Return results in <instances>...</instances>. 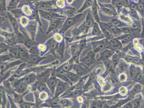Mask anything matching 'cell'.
I'll return each instance as SVG.
<instances>
[{"label":"cell","instance_id":"20","mask_svg":"<svg viewBox=\"0 0 144 108\" xmlns=\"http://www.w3.org/2000/svg\"><path fill=\"white\" fill-rule=\"evenodd\" d=\"M137 3V10L142 17H144V8L143 1H140Z\"/></svg>","mask_w":144,"mask_h":108},{"label":"cell","instance_id":"47","mask_svg":"<svg viewBox=\"0 0 144 108\" xmlns=\"http://www.w3.org/2000/svg\"><path fill=\"white\" fill-rule=\"evenodd\" d=\"M128 7L130 10H137V3H136L133 2H129Z\"/></svg>","mask_w":144,"mask_h":108},{"label":"cell","instance_id":"50","mask_svg":"<svg viewBox=\"0 0 144 108\" xmlns=\"http://www.w3.org/2000/svg\"><path fill=\"white\" fill-rule=\"evenodd\" d=\"M142 60L139 57L137 56H133V62L136 64L142 63Z\"/></svg>","mask_w":144,"mask_h":108},{"label":"cell","instance_id":"5","mask_svg":"<svg viewBox=\"0 0 144 108\" xmlns=\"http://www.w3.org/2000/svg\"><path fill=\"white\" fill-rule=\"evenodd\" d=\"M102 10L104 12L109 15L115 16L116 15L114 8L109 4H104L102 7Z\"/></svg>","mask_w":144,"mask_h":108},{"label":"cell","instance_id":"31","mask_svg":"<svg viewBox=\"0 0 144 108\" xmlns=\"http://www.w3.org/2000/svg\"><path fill=\"white\" fill-rule=\"evenodd\" d=\"M129 14L133 17L135 19L139 21L140 19V17L138 14L137 10H130L129 12Z\"/></svg>","mask_w":144,"mask_h":108},{"label":"cell","instance_id":"60","mask_svg":"<svg viewBox=\"0 0 144 108\" xmlns=\"http://www.w3.org/2000/svg\"><path fill=\"white\" fill-rule=\"evenodd\" d=\"M97 108H102V105H97Z\"/></svg>","mask_w":144,"mask_h":108},{"label":"cell","instance_id":"38","mask_svg":"<svg viewBox=\"0 0 144 108\" xmlns=\"http://www.w3.org/2000/svg\"><path fill=\"white\" fill-rule=\"evenodd\" d=\"M58 21L57 20H53L51 21L50 24V29L51 30L52 29H55L57 26L59 24Z\"/></svg>","mask_w":144,"mask_h":108},{"label":"cell","instance_id":"3","mask_svg":"<svg viewBox=\"0 0 144 108\" xmlns=\"http://www.w3.org/2000/svg\"><path fill=\"white\" fill-rule=\"evenodd\" d=\"M109 48L112 51H118L122 49V43L117 39H111L109 42Z\"/></svg>","mask_w":144,"mask_h":108},{"label":"cell","instance_id":"9","mask_svg":"<svg viewBox=\"0 0 144 108\" xmlns=\"http://www.w3.org/2000/svg\"><path fill=\"white\" fill-rule=\"evenodd\" d=\"M105 26L106 28L107 27V29L110 31L112 34L115 35H119L122 33L121 29L112 25H105Z\"/></svg>","mask_w":144,"mask_h":108},{"label":"cell","instance_id":"17","mask_svg":"<svg viewBox=\"0 0 144 108\" xmlns=\"http://www.w3.org/2000/svg\"><path fill=\"white\" fill-rule=\"evenodd\" d=\"M101 34V31L100 30L99 26L97 24L95 23L93 26V29H92V35L93 36H96V35H99Z\"/></svg>","mask_w":144,"mask_h":108},{"label":"cell","instance_id":"14","mask_svg":"<svg viewBox=\"0 0 144 108\" xmlns=\"http://www.w3.org/2000/svg\"><path fill=\"white\" fill-rule=\"evenodd\" d=\"M73 68L75 71L77 72V74L79 75H82L85 73L86 71L85 66L84 65H77L74 66Z\"/></svg>","mask_w":144,"mask_h":108},{"label":"cell","instance_id":"7","mask_svg":"<svg viewBox=\"0 0 144 108\" xmlns=\"http://www.w3.org/2000/svg\"><path fill=\"white\" fill-rule=\"evenodd\" d=\"M133 36L132 34H124L118 37L117 39L121 41V43L123 45L128 44L132 39Z\"/></svg>","mask_w":144,"mask_h":108},{"label":"cell","instance_id":"21","mask_svg":"<svg viewBox=\"0 0 144 108\" xmlns=\"http://www.w3.org/2000/svg\"><path fill=\"white\" fill-rule=\"evenodd\" d=\"M47 84H46L44 83H42L39 84L37 86V89L38 91L41 92H49V89L47 87Z\"/></svg>","mask_w":144,"mask_h":108},{"label":"cell","instance_id":"24","mask_svg":"<svg viewBox=\"0 0 144 108\" xmlns=\"http://www.w3.org/2000/svg\"><path fill=\"white\" fill-rule=\"evenodd\" d=\"M102 29L104 33L105 34V35L108 38H109L110 39H111L112 38V37H112L113 36V34L110 32V31L107 29V28H106L105 26L103 25L102 26Z\"/></svg>","mask_w":144,"mask_h":108},{"label":"cell","instance_id":"43","mask_svg":"<svg viewBox=\"0 0 144 108\" xmlns=\"http://www.w3.org/2000/svg\"><path fill=\"white\" fill-rule=\"evenodd\" d=\"M79 47L80 53L85 48L86 46V40H83L81 41L79 45Z\"/></svg>","mask_w":144,"mask_h":108},{"label":"cell","instance_id":"37","mask_svg":"<svg viewBox=\"0 0 144 108\" xmlns=\"http://www.w3.org/2000/svg\"><path fill=\"white\" fill-rule=\"evenodd\" d=\"M135 79L138 82L144 83V75L142 73H138Z\"/></svg>","mask_w":144,"mask_h":108},{"label":"cell","instance_id":"35","mask_svg":"<svg viewBox=\"0 0 144 108\" xmlns=\"http://www.w3.org/2000/svg\"><path fill=\"white\" fill-rule=\"evenodd\" d=\"M111 23L112 24V25L115 26L116 27H122V26H124V25L121 22L119 21L117 19H112L111 21Z\"/></svg>","mask_w":144,"mask_h":108},{"label":"cell","instance_id":"59","mask_svg":"<svg viewBox=\"0 0 144 108\" xmlns=\"http://www.w3.org/2000/svg\"><path fill=\"white\" fill-rule=\"evenodd\" d=\"M32 16H33V18H35H35H36H36H37L38 17L37 14L36 13H35V14H33Z\"/></svg>","mask_w":144,"mask_h":108},{"label":"cell","instance_id":"56","mask_svg":"<svg viewBox=\"0 0 144 108\" xmlns=\"http://www.w3.org/2000/svg\"><path fill=\"white\" fill-rule=\"evenodd\" d=\"M30 103H25L22 104V108H31Z\"/></svg>","mask_w":144,"mask_h":108},{"label":"cell","instance_id":"52","mask_svg":"<svg viewBox=\"0 0 144 108\" xmlns=\"http://www.w3.org/2000/svg\"><path fill=\"white\" fill-rule=\"evenodd\" d=\"M80 91L79 90H76L74 91L72 93L69 95L70 96H72V97H75V96H78L80 94Z\"/></svg>","mask_w":144,"mask_h":108},{"label":"cell","instance_id":"10","mask_svg":"<svg viewBox=\"0 0 144 108\" xmlns=\"http://www.w3.org/2000/svg\"><path fill=\"white\" fill-rule=\"evenodd\" d=\"M87 27V29H88L90 27L93 26L94 25V20L92 15L89 13L87 16L85 21H84Z\"/></svg>","mask_w":144,"mask_h":108},{"label":"cell","instance_id":"8","mask_svg":"<svg viewBox=\"0 0 144 108\" xmlns=\"http://www.w3.org/2000/svg\"><path fill=\"white\" fill-rule=\"evenodd\" d=\"M27 84L24 82H19L15 84V87L18 92L21 93L24 92L26 90Z\"/></svg>","mask_w":144,"mask_h":108},{"label":"cell","instance_id":"22","mask_svg":"<svg viewBox=\"0 0 144 108\" xmlns=\"http://www.w3.org/2000/svg\"><path fill=\"white\" fill-rule=\"evenodd\" d=\"M22 10L24 14L28 16H30L32 14V11L31 9L29 6L28 5H24L22 7Z\"/></svg>","mask_w":144,"mask_h":108},{"label":"cell","instance_id":"16","mask_svg":"<svg viewBox=\"0 0 144 108\" xmlns=\"http://www.w3.org/2000/svg\"><path fill=\"white\" fill-rule=\"evenodd\" d=\"M92 11L93 14V15L94 17L95 18L96 21H99L100 20L99 18L98 15V12L96 5V2L94 3L93 6H92Z\"/></svg>","mask_w":144,"mask_h":108},{"label":"cell","instance_id":"48","mask_svg":"<svg viewBox=\"0 0 144 108\" xmlns=\"http://www.w3.org/2000/svg\"><path fill=\"white\" fill-rule=\"evenodd\" d=\"M41 15L43 17L49 20H52V17L48 13H45L44 12H41Z\"/></svg>","mask_w":144,"mask_h":108},{"label":"cell","instance_id":"29","mask_svg":"<svg viewBox=\"0 0 144 108\" xmlns=\"http://www.w3.org/2000/svg\"><path fill=\"white\" fill-rule=\"evenodd\" d=\"M10 53L12 56L15 58H17L19 56V50L17 48H12L10 49Z\"/></svg>","mask_w":144,"mask_h":108},{"label":"cell","instance_id":"54","mask_svg":"<svg viewBox=\"0 0 144 108\" xmlns=\"http://www.w3.org/2000/svg\"><path fill=\"white\" fill-rule=\"evenodd\" d=\"M80 33L78 28H74L72 31V34L74 36H76L80 34Z\"/></svg>","mask_w":144,"mask_h":108},{"label":"cell","instance_id":"58","mask_svg":"<svg viewBox=\"0 0 144 108\" xmlns=\"http://www.w3.org/2000/svg\"><path fill=\"white\" fill-rule=\"evenodd\" d=\"M125 108H133L132 105L130 103H129L125 106Z\"/></svg>","mask_w":144,"mask_h":108},{"label":"cell","instance_id":"45","mask_svg":"<svg viewBox=\"0 0 144 108\" xmlns=\"http://www.w3.org/2000/svg\"><path fill=\"white\" fill-rule=\"evenodd\" d=\"M30 53L33 56L37 55H38V51L36 46H33L30 49Z\"/></svg>","mask_w":144,"mask_h":108},{"label":"cell","instance_id":"25","mask_svg":"<svg viewBox=\"0 0 144 108\" xmlns=\"http://www.w3.org/2000/svg\"><path fill=\"white\" fill-rule=\"evenodd\" d=\"M24 44L27 48L30 49L34 46L33 41L27 36L25 37Z\"/></svg>","mask_w":144,"mask_h":108},{"label":"cell","instance_id":"61","mask_svg":"<svg viewBox=\"0 0 144 108\" xmlns=\"http://www.w3.org/2000/svg\"><path fill=\"white\" fill-rule=\"evenodd\" d=\"M143 45L144 47V39L143 41Z\"/></svg>","mask_w":144,"mask_h":108},{"label":"cell","instance_id":"28","mask_svg":"<svg viewBox=\"0 0 144 108\" xmlns=\"http://www.w3.org/2000/svg\"><path fill=\"white\" fill-rule=\"evenodd\" d=\"M141 90H142V87L140 85H136L135 86V87L133 88L131 94H132L135 95L138 93L141 92Z\"/></svg>","mask_w":144,"mask_h":108},{"label":"cell","instance_id":"19","mask_svg":"<svg viewBox=\"0 0 144 108\" xmlns=\"http://www.w3.org/2000/svg\"><path fill=\"white\" fill-rule=\"evenodd\" d=\"M120 56H121V54L118 53L113 55L112 56V60L111 61L112 66L115 67L118 64L120 59Z\"/></svg>","mask_w":144,"mask_h":108},{"label":"cell","instance_id":"41","mask_svg":"<svg viewBox=\"0 0 144 108\" xmlns=\"http://www.w3.org/2000/svg\"><path fill=\"white\" fill-rule=\"evenodd\" d=\"M37 49L41 52H45L47 49V46L44 43H40L38 46Z\"/></svg>","mask_w":144,"mask_h":108},{"label":"cell","instance_id":"1","mask_svg":"<svg viewBox=\"0 0 144 108\" xmlns=\"http://www.w3.org/2000/svg\"><path fill=\"white\" fill-rule=\"evenodd\" d=\"M69 87V84L68 83L63 81H59L57 84L56 87L55 89L54 98L56 99L60 96Z\"/></svg>","mask_w":144,"mask_h":108},{"label":"cell","instance_id":"27","mask_svg":"<svg viewBox=\"0 0 144 108\" xmlns=\"http://www.w3.org/2000/svg\"><path fill=\"white\" fill-rule=\"evenodd\" d=\"M20 23L22 27H25L28 23V20L26 17L22 16L20 18Z\"/></svg>","mask_w":144,"mask_h":108},{"label":"cell","instance_id":"51","mask_svg":"<svg viewBox=\"0 0 144 108\" xmlns=\"http://www.w3.org/2000/svg\"><path fill=\"white\" fill-rule=\"evenodd\" d=\"M57 47V44L56 42L55 41H53L52 42L51 44L50 47V50L51 51L53 52L56 50Z\"/></svg>","mask_w":144,"mask_h":108},{"label":"cell","instance_id":"49","mask_svg":"<svg viewBox=\"0 0 144 108\" xmlns=\"http://www.w3.org/2000/svg\"><path fill=\"white\" fill-rule=\"evenodd\" d=\"M36 24L34 22H31L30 23V30L32 33H34L36 30Z\"/></svg>","mask_w":144,"mask_h":108},{"label":"cell","instance_id":"55","mask_svg":"<svg viewBox=\"0 0 144 108\" xmlns=\"http://www.w3.org/2000/svg\"><path fill=\"white\" fill-rule=\"evenodd\" d=\"M51 3L50 2L45 3L42 4V6L44 8H50L51 6Z\"/></svg>","mask_w":144,"mask_h":108},{"label":"cell","instance_id":"23","mask_svg":"<svg viewBox=\"0 0 144 108\" xmlns=\"http://www.w3.org/2000/svg\"><path fill=\"white\" fill-rule=\"evenodd\" d=\"M9 18H10V22H11L12 27L13 28L16 33H17L18 26L16 19L10 15H9Z\"/></svg>","mask_w":144,"mask_h":108},{"label":"cell","instance_id":"46","mask_svg":"<svg viewBox=\"0 0 144 108\" xmlns=\"http://www.w3.org/2000/svg\"><path fill=\"white\" fill-rule=\"evenodd\" d=\"M71 65H69V64H65V65H64V66H62V69L64 72L65 73L66 72H69L71 69Z\"/></svg>","mask_w":144,"mask_h":108},{"label":"cell","instance_id":"26","mask_svg":"<svg viewBox=\"0 0 144 108\" xmlns=\"http://www.w3.org/2000/svg\"><path fill=\"white\" fill-rule=\"evenodd\" d=\"M72 54L73 55H76L80 53L79 47V45H73L71 48Z\"/></svg>","mask_w":144,"mask_h":108},{"label":"cell","instance_id":"40","mask_svg":"<svg viewBox=\"0 0 144 108\" xmlns=\"http://www.w3.org/2000/svg\"><path fill=\"white\" fill-rule=\"evenodd\" d=\"M94 3L93 1H86L84 3V6L82 7V10L85 9L87 8H88L89 7H90V6H93Z\"/></svg>","mask_w":144,"mask_h":108},{"label":"cell","instance_id":"4","mask_svg":"<svg viewBox=\"0 0 144 108\" xmlns=\"http://www.w3.org/2000/svg\"><path fill=\"white\" fill-rule=\"evenodd\" d=\"M94 56L93 52H90L82 59V62L87 66H90L93 63Z\"/></svg>","mask_w":144,"mask_h":108},{"label":"cell","instance_id":"6","mask_svg":"<svg viewBox=\"0 0 144 108\" xmlns=\"http://www.w3.org/2000/svg\"><path fill=\"white\" fill-rule=\"evenodd\" d=\"M114 53V52L110 49L105 50L101 53L99 58L98 59L100 61H102V60L105 61V60H109V58H110L111 56H113Z\"/></svg>","mask_w":144,"mask_h":108},{"label":"cell","instance_id":"2","mask_svg":"<svg viewBox=\"0 0 144 108\" xmlns=\"http://www.w3.org/2000/svg\"><path fill=\"white\" fill-rule=\"evenodd\" d=\"M58 81V80L54 77H51L46 81V84L52 96H54L55 89Z\"/></svg>","mask_w":144,"mask_h":108},{"label":"cell","instance_id":"13","mask_svg":"<svg viewBox=\"0 0 144 108\" xmlns=\"http://www.w3.org/2000/svg\"><path fill=\"white\" fill-rule=\"evenodd\" d=\"M105 45L103 42H99L93 45V51L94 53H97L104 49Z\"/></svg>","mask_w":144,"mask_h":108},{"label":"cell","instance_id":"42","mask_svg":"<svg viewBox=\"0 0 144 108\" xmlns=\"http://www.w3.org/2000/svg\"><path fill=\"white\" fill-rule=\"evenodd\" d=\"M17 39L18 42H21V43H24V42H25V38L22 33H19L18 34Z\"/></svg>","mask_w":144,"mask_h":108},{"label":"cell","instance_id":"62","mask_svg":"<svg viewBox=\"0 0 144 108\" xmlns=\"http://www.w3.org/2000/svg\"><path fill=\"white\" fill-rule=\"evenodd\" d=\"M143 4L144 8V1H143Z\"/></svg>","mask_w":144,"mask_h":108},{"label":"cell","instance_id":"36","mask_svg":"<svg viewBox=\"0 0 144 108\" xmlns=\"http://www.w3.org/2000/svg\"><path fill=\"white\" fill-rule=\"evenodd\" d=\"M141 103V100L139 99H135L133 103V108H139Z\"/></svg>","mask_w":144,"mask_h":108},{"label":"cell","instance_id":"11","mask_svg":"<svg viewBox=\"0 0 144 108\" xmlns=\"http://www.w3.org/2000/svg\"><path fill=\"white\" fill-rule=\"evenodd\" d=\"M20 55L23 58L28 59L30 57V54L27 49L24 47L20 46L18 48Z\"/></svg>","mask_w":144,"mask_h":108},{"label":"cell","instance_id":"44","mask_svg":"<svg viewBox=\"0 0 144 108\" xmlns=\"http://www.w3.org/2000/svg\"><path fill=\"white\" fill-rule=\"evenodd\" d=\"M49 73L47 72H45L44 73L41 74V75H39V76L38 77V78L40 81H44V80L47 78V77L49 76Z\"/></svg>","mask_w":144,"mask_h":108},{"label":"cell","instance_id":"34","mask_svg":"<svg viewBox=\"0 0 144 108\" xmlns=\"http://www.w3.org/2000/svg\"><path fill=\"white\" fill-rule=\"evenodd\" d=\"M54 39L56 42H61L63 40V37L62 35L60 33H56L54 35Z\"/></svg>","mask_w":144,"mask_h":108},{"label":"cell","instance_id":"39","mask_svg":"<svg viewBox=\"0 0 144 108\" xmlns=\"http://www.w3.org/2000/svg\"><path fill=\"white\" fill-rule=\"evenodd\" d=\"M33 77L31 75H29L26 76L24 78V81L27 84H30L33 82Z\"/></svg>","mask_w":144,"mask_h":108},{"label":"cell","instance_id":"33","mask_svg":"<svg viewBox=\"0 0 144 108\" xmlns=\"http://www.w3.org/2000/svg\"><path fill=\"white\" fill-rule=\"evenodd\" d=\"M15 94V102L19 104H22L24 103L22 96L19 95Z\"/></svg>","mask_w":144,"mask_h":108},{"label":"cell","instance_id":"15","mask_svg":"<svg viewBox=\"0 0 144 108\" xmlns=\"http://www.w3.org/2000/svg\"><path fill=\"white\" fill-rule=\"evenodd\" d=\"M121 29L122 33L125 34H132L138 30V29L137 28L128 27H122Z\"/></svg>","mask_w":144,"mask_h":108},{"label":"cell","instance_id":"53","mask_svg":"<svg viewBox=\"0 0 144 108\" xmlns=\"http://www.w3.org/2000/svg\"><path fill=\"white\" fill-rule=\"evenodd\" d=\"M57 6L60 8H64L65 7V4L64 2L63 1H57L56 2Z\"/></svg>","mask_w":144,"mask_h":108},{"label":"cell","instance_id":"12","mask_svg":"<svg viewBox=\"0 0 144 108\" xmlns=\"http://www.w3.org/2000/svg\"><path fill=\"white\" fill-rule=\"evenodd\" d=\"M71 82H76L79 79V76L77 73L68 72L65 73Z\"/></svg>","mask_w":144,"mask_h":108},{"label":"cell","instance_id":"32","mask_svg":"<svg viewBox=\"0 0 144 108\" xmlns=\"http://www.w3.org/2000/svg\"><path fill=\"white\" fill-rule=\"evenodd\" d=\"M130 74L131 77L132 78L134 79L136 78L137 75V70L136 68L134 66H132L131 67L130 69Z\"/></svg>","mask_w":144,"mask_h":108},{"label":"cell","instance_id":"57","mask_svg":"<svg viewBox=\"0 0 144 108\" xmlns=\"http://www.w3.org/2000/svg\"><path fill=\"white\" fill-rule=\"evenodd\" d=\"M91 108H97V104H96V102H94L92 104Z\"/></svg>","mask_w":144,"mask_h":108},{"label":"cell","instance_id":"30","mask_svg":"<svg viewBox=\"0 0 144 108\" xmlns=\"http://www.w3.org/2000/svg\"><path fill=\"white\" fill-rule=\"evenodd\" d=\"M60 103L61 107L63 108L67 107L70 106L71 104V102L70 101L67 100H61L59 101Z\"/></svg>","mask_w":144,"mask_h":108},{"label":"cell","instance_id":"18","mask_svg":"<svg viewBox=\"0 0 144 108\" xmlns=\"http://www.w3.org/2000/svg\"><path fill=\"white\" fill-rule=\"evenodd\" d=\"M56 76L57 77L59 78L60 79H61L63 81H64L66 83H68L69 84H71L72 82L70 81V79L67 77L66 75L64 73H57Z\"/></svg>","mask_w":144,"mask_h":108}]
</instances>
